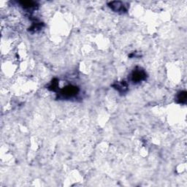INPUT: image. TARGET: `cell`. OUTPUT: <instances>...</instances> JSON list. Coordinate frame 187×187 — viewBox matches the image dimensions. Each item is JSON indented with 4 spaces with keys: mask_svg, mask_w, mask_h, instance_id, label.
Listing matches in <instances>:
<instances>
[{
    "mask_svg": "<svg viewBox=\"0 0 187 187\" xmlns=\"http://www.w3.org/2000/svg\"><path fill=\"white\" fill-rule=\"evenodd\" d=\"M79 89L78 87L74 86H67L61 90V95L64 98H70L75 96L78 93Z\"/></svg>",
    "mask_w": 187,
    "mask_h": 187,
    "instance_id": "obj_1",
    "label": "cell"
},
{
    "mask_svg": "<svg viewBox=\"0 0 187 187\" xmlns=\"http://www.w3.org/2000/svg\"><path fill=\"white\" fill-rule=\"evenodd\" d=\"M146 73L141 68L137 67L131 75V79L134 83H140L144 80L146 78Z\"/></svg>",
    "mask_w": 187,
    "mask_h": 187,
    "instance_id": "obj_2",
    "label": "cell"
},
{
    "mask_svg": "<svg viewBox=\"0 0 187 187\" xmlns=\"http://www.w3.org/2000/svg\"><path fill=\"white\" fill-rule=\"evenodd\" d=\"M109 8L116 12H124L127 10V6L122 2L113 1L108 3Z\"/></svg>",
    "mask_w": 187,
    "mask_h": 187,
    "instance_id": "obj_3",
    "label": "cell"
},
{
    "mask_svg": "<svg viewBox=\"0 0 187 187\" xmlns=\"http://www.w3.org/2000/svg\"><path fill=\"white\" fill-rule=\"evenodd\" d=\"M113 87L116 90H118L119 92H124L127 90L128 85H127V83L125 81H121L119 83H116V84L113 85Z\"/></svg>",
    "mask_w": 187,
    "mask_h": 187,
    "instance_id": "obj_4",
    "label": "cell"
},
{
    "mask_svg": "<svg viewBox=\"0 0 187 187\" xmlns=\"http://www.w3.org/2000/svg\"><path fill=\"white\" fill-rule=\"evenodd\" d=\"M187 99V94L186 91H181L177 95V101L179 103L183 104L186 102Z\"/></svg>",
    "mask_w": 187,
    "mask_h": 187,
    "instance_id": "obj_5",
    "label": "cell"
},
{
    "mask_svg": "<svg viewBox=\"0 0 187 187\" xmlns=\"http://www.w3.org/2000/svg\"><path fill=\"white\" fill-rule=\"evenodd\" d=\"M21 5L23 8H26V9H29L32 8H34V7L36 5V3L34 2H27V1H24V2H21Z\"/></svg>",
    "mask_w": 187,
    "mask_h": 187,
    "instance_id": "obj_6",
    "label": "cell"
},
{
    "mask_svg": "<svg viewBox=\"0 0 187 187\" xmlns=\"http://www.w3.org/2000/svg\"><path fill=\"white\" fill-rule=\"evenodd\" d=\"M50 90H51V91H56V89H58V80H56V79H54V80H52L51 85L49 86V88H48Z\"/></svg>",
    "mask_w": 187,
    "mask_h": 187,
    "instance_id": "obj_7",
    "label": "cell"
}]
</instances>
